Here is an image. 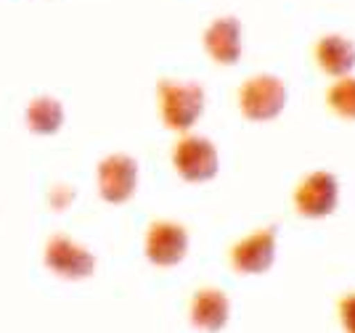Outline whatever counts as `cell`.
Returning a JSON list of instances; mask_svg holds the SVG:
<instances>
[{
  "label": "cell",
  "instance_id": "6da1fadb",
  "mask_svg": "<svg viewBox=\"0 0 355 333\" xmlns=\"http://www.w3.org/2000/svg\"><path fill=\"white\" fill-rule=\"evenodd\" d=\"M159 98V114L164 127L175 132H189L196 125V119L205 114V87L191 80H162L157 85Z\"/></svg>",
  "mask_w": 355,
  "mask_h": 333
},
{
  "label": "cell",
  "instance_id": "7a4b0ae2",
  "mask_svg": "<svg viewBox=\"0 0 355 333\" xmlns=\"http://www.w3.org/2000/svg\"><path fill=\"white\" fill-rule=\"evenodd\" d=\"M239 111L250 122H270L289 103V87L279 74L260 72L247 77L236 93Z\"/></svg>",
  "mask_w": 355,
  "mask_h": 333
},
{
  "label": "cell",
  "instance_id": "3957f363",
  "mask_svg": "<svg viewBox=\"0 0 355 333\" xmlns=\"http://www.w3.org/2000/svg\"><path fill=\"white\" fill-rule=\"evenodd\" d=\"M295 215L302 219H324L331 217L340 206V180L329 170H313L292 193Z\"/></svg>",
  "mask_w": 355,
  "mask_h": 333
},
{
  "label": "cell",
  "instance_id": "277c9868",
  "mask_svg": "<svg viewBox=\"0 0 355 333\" xmlns=\"http://www.w3.org/2000/svg\"><path fill=\"white\" fill-rule=\"evenodd\" d=\"M173 167L189 183H207L218 174L220 156L215 143L205 135H183L173 145Z\"/></svg>",
  "mask_w": 355,
  "mask_h": 333
},
{
  "label": "cell",
  "instance_id": "5b68a950",
  "mask_svg": "<svg viewBox=\"0 0 355 333\" xmlns=\"http://www.w3.org/2000/svg\"><path fill=\"white\" fill-rule=\"evenodd\" d=\"M276 241H279V228L276 225L257 228L247 238H241L231 246V251H228L231 267L239 276H263V273H268L276 262Z\"/></svg>",
  "mask_w": 355,
  "mask_h": 333
},
{
  "label": "cell",
  "instance_id": "8992f818",
  "mask_svg": "<svg viewBox=\"0 0 355 333\" xmlns=\"http://www.w3.org/2000/svg\"><path fill=\"white\" fill-rule=\"evenodd\" d=\"M189 254V231L175 219H157L146 233V260L157 267H175Z\"/></svg>",
  "mask_w": 355,
  "mask_h": 333
},
{
  "label": "cell",
  "instance_id": "52a82bcc",
  "mask_svg": "<svg viewBox=\"0 0 355 333\" xmlns=\"http://www.w3.org/2000/svg\"><path fill=\"white\" fill-rule=\"evenodd\" d=\"M45 267H51V273L64 280H83L96 273V257L72 238L53 235L45 244Z\"/></svg>",
  "mask_w": 355,
  "mask_h": 333
},
{
  "label": "cell",
  "instance_id": "ba28073f",
  "mask_svg": "<svg viewBox=\"0 0 355 333\" xmlns=\"http://www.w3.org/2000/svg\"><path fill=\"white\" fill-rule=\"evenodd\" d=\"M138 188V161L128 154H109L98 161V193L109 204H125Z\"/></svg>",
  "mask_w": 355,
  "mask_h": 333
},
{
  "label": "cell",
  "instance_id": "9c48e42d",
  "mask_svg": "<svg viewBox=\"0 0 355 333\" xmlns=\"http://www.w3.org/2000/svg\"><path fill=\"white\" fill-rule=\"evenodd\" d=\"M315 69L331 80L353 74L355 69V43L342 32H326L313 43Z\"/></svg>",
  "mask_w": 355,
  "mask_h": 333
},
{
  "label": "cell",
  "instance_id": "30bf717a",
  "mask_svg": "<svg viewBox=\"0 0 355 333\" xmlns=\"http://www.w3.org/2000/svg\"><path fill=\"white\" fill-rule=\"evenodd\" d=\"M205 51L220 66H234L244 51V32L236 16H218L205 29Z\"/></svg>",
  "mask_w": 355,
  "mask_h": 333
},
{
  "label": "cell",
  "instance_id": "8fae6325",
  "mask_svg": "<svg viewBox=\"0 0 355 333\" xmlns=\"http://www.w3.org/2000/svg\"><path fill=\"white\" fill-rule=\"evenodd\" d=\"M189 320L193 328L205 333H218L228 325L231 320V302L225 296V291L205 286L191 296L189 305Z\"/></svg>",
  "mask_w": 355,
  "mask_h": 333
},
{
  "label": "cell",
  "instance_id": "7c38bea8",
  "mask_svg": "<svg viewBox=\"0 0 355 333\" xmlns=\"http://www.w3.org/2000/svg\"><path fill=\"white\" fill-rule=\"evenodd\" d=\"M61 122H64V106L51 96H40L27 106V127L37 135L59 132Z\"/></svg>",
  "mask_w": 355,
  "mask_h": 333
},
{
  "label": "cell",
  "instance_id": "4fadbf2b",
  "mask_svg": "<svg viewBox=\"0 0 355 333\" xmlns=\"http://www.w3.org/2000/svg\"><path fill=\"white\" fill-rule=\"evenodd\" d=\"M326 109L331 114H337L345 122H355V77L347 74V77H340L334 80L331 85L326 87Z\"/></svg>",
  "mask_w": 355,
  "mask_h": 333
},
{
  "label": "cell",
  "instance_id": "5bb4252c",
  "mask_svg": "<svg viewBox=\"0 0 355 333\" xmlns=\"http://www.w3.org/2000/svg\"><path fill=\"white\" fill-rule=\"evenodd\" d=\"M337 320L342 333H355V291H347L337 299Z\"/></svg>",
  "mask_w": 355,
  "mask_h": 333
}]
</instances>
